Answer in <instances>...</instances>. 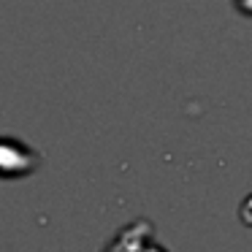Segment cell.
Wrapping results in <instances>:
<instances>
[{
  "mask_svg": "<svg viewBox=\"0 0 252 252\" xmlns=\"http://www.w3.org/2000/svg\"><path fill=\"white\" fill-rule=\"evenodd\" d=\"M103 252H168L160 241H155V230L149 222H130L109 241Z\"/></svg>",
  "mask_w": 252,
  "mask_h": 252,
  "instance_id": "2",
  "label": "cell"
},
{
  "mask_svg": "<svg viewBox=\"0 0 252 252\" xmlns=\"http://www.w3.org/2000/svg\"><path fill=\"white\" fill-rule=\"evenodd\" d=\"M239 217H241V222H244V225H250V228H252V195H247L244 201H241Z\"/></svg>",
  "mask_w": 252,
  "mask_h": 252,
  "instance_id": "3",
  "label": "cell"
},
{
  "mask_svg": "<svg viewBox=\"0 0 252 252\" xmlns=\"http://www.w3.org/2000/svg\"><path fill=\"white\" fill-rule=\"evenodd\" d=\"M41 158L33 147L11 136H0V179H25L38 168Z\"/></svg>",
  "mask_w": 252,
  "mask_h": 252,
  "instance_id": "1",
  "label": "cell"
},
{
  "mask_svg": "<svg viewBox=\"0 0 252 252\" xmlns=\"http://www.w3.org/2000/svg\"><path fill=\"white\" fill-rule=\"evenodd\" d=\"M233 6L239 8V14H244V17L252 19V0H233Z\"/></svg>",
  "mask_w": 252,
  "mask_h": 252,
  "instance_id": "4",
  "label": "cell"
}]
</instances>
